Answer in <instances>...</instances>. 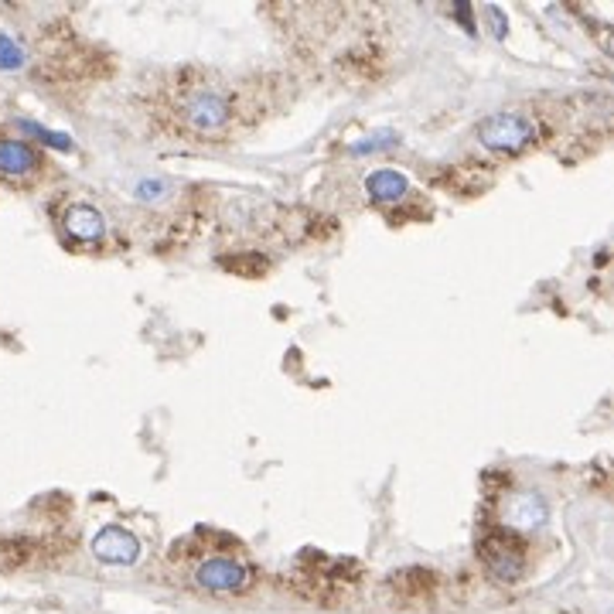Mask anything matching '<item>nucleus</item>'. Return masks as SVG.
I'll return each instance as SVG.
<instances>
[{
  "instance_id": "nucleus-1",
  "label": "nucleus",
  "mask_w": 614,
  "mask_h": 614,
  "mask_svg": "<svg viewBox=\"0 0 614 614\" xmlns=\"http://www.w3.org/2000/svg\"><path fill=\"white\" fill-rule=\"evenodd\" d=\"M478 137H482L484 147H492V150H523V147L536 137L532 130V123L526 117H519V113H495V117L482 120V127H478Z\"/></svg>"
},
{
  "instance_id": "nucleus-2",
  "label": "nucleus",
  "mask_w": 614,
  "mask_h": 614,
  "mask_svg": "<svg viewBox=\"0 0 614 614\" xmlns=\"http://www.w3.org/2000/svg\"><path fill=\"white\" fill-rule=\"evenodd\" d=\"M92 553L102 563H113V567H130L133 560L140 556V540L133 536L130 529L123 526H106L92 536Z\"/></svg>"
},
{
  "instance_id": "nucleus-3",
  "label": "nucleus",
  "mask_w": 614,
  "mask_h": 614,
  "mask_svg": "<svg viewBox=\"0 0 614 614\" xmlns=\"http://www.w3.org/2000/svg\"><path fill=\"white\" fill-rule=\"evenodd\" d=\"M482 556L488 563V571L495 573L498 580H519L523 571H526V560L519 553V546L505 536H488L482 542Z\"/></svg>"
},
{
  "instance_id": "nucleus-4",
  "label": "nucleus",
  "mask_w": 614,
  "mask_h": 614,
  "mask_svg": "<svg viewBox=\"0 0 614 614\" xmlns=\"http://www.w3.org/2000/svg\"><path fill=\"white\" fill-rule=\"evenodd\" d=\"M246 567L235 563V560H225V556H216V560H205L198 567V584L205 590H216V594H229V590H243L246 587Z\"/></svg>"
},
{
  "instance_id": "nucleus-5",
  "label": "nucleus",
  "mask_w": 614,
  "mask_h": 614,
  "mask_svg": "<svg viewBox=\"0 0 614 614\" xmlns=\"http://www.w3.org/2000/svg\"><path fill=\"white\" fill-rule=\"evenodd\" d=\"M188 120L198 130H219L229 120V102L222 100L219 92H202L188 102Z\"/></svg>"
},
{
  "instance_id": "nucleus-6",
  "label": "nucleus",
  "mask_w": 614,
  "mask_h": 614,
  "mask_svg": "<svg viewBox=\"0 0 614 614\" xmlns=\"http://www.w3.org/2000/svg\"><path fill=\"white\" fill-rule=\"evenodd\" d=\"M546 502H542L536 492H523V495H512L509 505H505V519H509L512 526L519 529H532V526H542L546 523Z\"/></svg>"
},
{
  "instance_id": "nucleus-7",
  "label": "nucleus",
  "mask_w": 614,
  "mask_h": 614,
  "mask_svg": "<svg viewBox=\"0 0 614 614\" xmlns=\"http://www.w3.org/2000/svg\"><path fill=\"white\" fill-rule=\"evenodd\" d=\"M38 168V154L24 140H0V175L21 177Z\"/></svg>"
},
{
  "instance_id": "nucleus-8",
  "label": "nucleus",
  "mask_w": 614,
  "mask_h": 614,
  "mask_svg": "<svg viewBox=\"0 0 614 614\" xmlns=\"http://www.w3.org/2000/svg\"><path fill=\"white\" fill-rule=\"evenodd\" d=\"M65 229H69V235H75V239L92 243V239H100L102 235L106 222H102V216L92 208V205H72V208L65 212Z\"/></svg>"
},
{
  "instance_id": "nucleus-9",
  "label": "nucleus",
  "mask_w": 614,
  "mask_h": 614,
  "mask_svg": "<svg viewBox=\"0 0 614 614\" xmlns=\"http://www.w3.org/2000/svg\"><path fill=\"white\" fill-rule=\"evenodd\" d=\"M407 188L409 181L399 171H376V175L366 177V191L372 202H399L407 195Z\"/></svg>"
},
{
  "instance_id": "nucleus-10",
  "label": "nucleus",
  "mask_w": 614,
  "mask_h": 614,
  "mask_svg": "<svg viewBox=\"0 0 614 614\" xmlns=\"http://www.w3.org/2000/svg\"><path fill=\"white\" fill-rule=\"evenodd\" d=\"M24 62H28L24 44L14 42L7 31H0V72H17V69H24Z\"/></svg>"
},
{
  "instance_id": "nucleus-11",
  "label": "nucleus",
  "mask_w": 614,
  "mask_h": 614,
  "mask_svg": "<svg viewBox=\"0 0 614 614\" xmlns=\"http://www.w3.org/2000/svg\"><path fill=\"white\" fill-rule=\"evenodd\" d=\"M137 191H140V198H161L158 191H164V181H144Z\"/></svg>"
}]
</instances>
